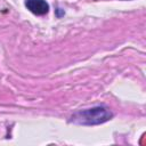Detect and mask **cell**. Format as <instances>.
I'll list each match as a JSON object with an SVG mask.
<instances>
[{
    "label": "cell",
    "instance_id": "6da1fadb",
    "mask_svg": "<svg viewBox=\"0 0 146 146\" xmlns=\"http://www.w3.org/2000/svg\"><path fill=\"white\" fill-rule=\"evenodd\" d=\"M113 116V113L110 108L104 106H97L83 111H79L72 115V122L82 125H95L102 124L108 121Z\"/></svg>",
    "mask_w": 146,
    "mask_h": 146
},
{
    "label": "cell",
    "instance_id": "7a4b0ae2",
    "mask_svg": "<svg viewBox=\"0 0 146 146\" xmlns=\"http://www.w3.org/2000/svg\"><path fill=\"white\" fill-rule=\"evenodd\" d=\"M26 8L34 15H44L49 10V5L46 0H25Z\"/></svg>",
    "mask_w": 146,
    "mask_h": 146
}]
</instances>
